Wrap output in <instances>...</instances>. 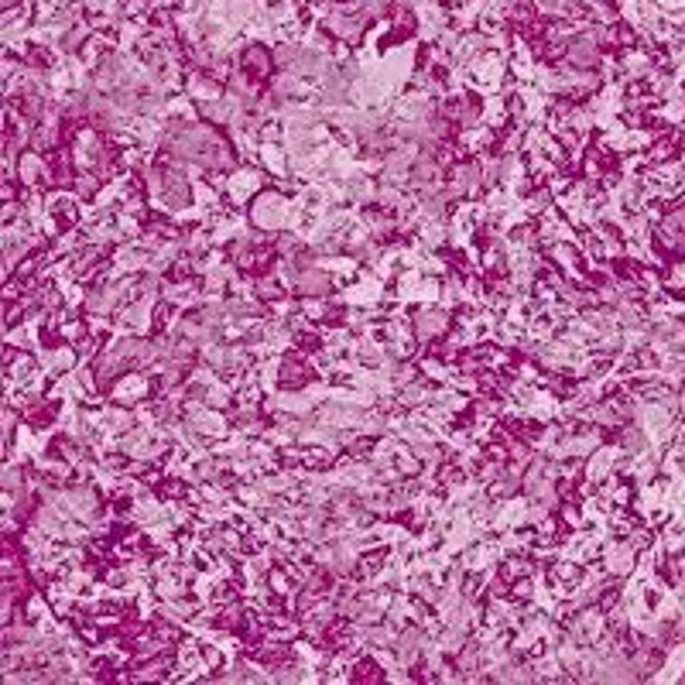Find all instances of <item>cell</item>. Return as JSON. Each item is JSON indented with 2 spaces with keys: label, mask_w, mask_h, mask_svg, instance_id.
Here are the masks:
<instances>
[{
  "label": "cell",
  "mask_w": 685,
  "mask_h": 685,
  "mask_svg": "<svg viewBox=\"0 0 685 685\" xmlns=\"http://www.w3.org/2000/svg\"><path fill=\"white\" fill-rule=\"evenodd\" d=\"M569 59H573V66H579V69H589V66L596 62V41H593V34L576 38V41L569 45Z\"/></svg>",
  "instance_id": "cell-1"
},
{
  "label": "cell",
  "mask_w": 685,
  "mask_h": 685,
  "mask_svg": "<svg viewBox=\"0 0 685 685\" xmlns=\"http://www.w3.org/2000/svg\"><path fill=\"white\" fill-rule=\"evenodd\" d=\"M240 62H244V69H247L250 76H264V72H268V66H271V55H268L261 45H250V48L244 52V59H240Z\"/></svg>",
  "instance_id": "cell-2"
},
{
  "label": "cell",
  "mask_w": 685,
  "mask_h": 685,
  "mask_svg": "<svg viewBox=\"0 0 685 685\" xmlns=\"http://www.w3.org/2000/svg\"><path fill=\"white\" fill-rule=\"evenodd\" d=\"M298 288L305 295H322L329 288V278H326V275H315V271H305V275L298 278Z\"/></svg>",
  "instance_id": "cell-3"
},
{
  "label": "cell",
  "mask_w": 685,
  "mask_h": 685,
  "mask_svg": "<svg viewBox=\"0 0 685 685\" xmlns=\"http://www.w3.org/2000/svg\"><path fill=\"white\" fill-rule=\"evenodd\" d=\"M278 206H281L278 199H275V196H268V199H264V209H261V206L254 209V219H257V223H264V226H271V223H278V216H281V209H278Z\"/></svg>",
  "instance_id": "cell-4"
},
{
  "label": "cell",
  "mask_w": 685,
  "mask_h": 685,
  "mask_svg": "<svg viewBox=\"0 0 685 685\" xmlns=\"http://www.w3.org/2000/svg\"><path fill=\"white\" fill-rule=\"evenodd\" d=\"M446 326V315L442 312H421L418 315V332L421 336H432V332H439Z\"/></svg>",
  "instance_id": "cell-5"
},
{
  "label": "cell",
  "mask_w": 685,
  "mask_h": 685,
  "mask_svg": "<svg viewBox=\"0 0 685 685\" xmlns=\"http://www.w3.org/2000/svg\"><path fill=\"white\" fill-rule=\"evenodd\" d=\"M192 93L202 97V99H216L219 97V86H216V83H209V79H202V76H196V79H192Z\"/></svg>",
  "instance_id": "cell-6"
},
{
  "label": "cell",
  "mask_w": 685,
  "mask_h": 685,
  "mask_svg": "<svg viewBox=\"0 0 685 685\" xmlns=\"http://www.w3.org/2000/svg\"><path fill=\"white\" fill-rule=\"evenodd\" d=\"M610 569L613 573H627L631 569V552L627 548H613L610 552Z\"/></svg>",
  "instance_id": "cell-7"
},
{
  "label": "cell",
  "mask_w": 685,
  "mask_h": 685,
  "mask_svg": "<svg viewBox=\"0 0 685 685\" xmlns=\"http://www.w3.org/2000/svg\"><path fill=\"white\" fill-rule=\"evenodd\" d=\"M459 648H463V634L459 631H449L442 637V651H459Z\"/></svg>",
  "instance_id": "cell-8"
}]
</instances>
